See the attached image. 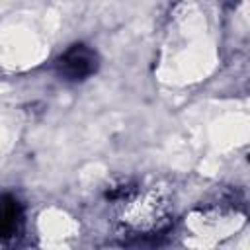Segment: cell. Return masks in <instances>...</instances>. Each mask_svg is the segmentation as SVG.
<instances>
[{
  "instance_id": "6da1fadb",
  "label": "cell",
  "mask_w": 250,
  "mask_h": 250,
  "mask_svg": "<svg viewBox=\"0 0 250 250\" xmlns=\"http://www.w3.org/2000/svg\"><path fill=\"white\" fill-rule=\"evenodd\" d=\"M121 229L129 236H156L170 225V203L158 189L139 191L137 188L119 201Z\"/></svg>"
},
{
  "instance_id": "7a4b0ae2",
  "label": "cell",
  "mask_w": 250,
  "mask_h": 250,
  "mask_svg": "<svg viewBox=\"0 0 250 250\" xmlns=\"http://www.w3.org/2000/svg\"><path fill=\"white\" fill-rule=\"evenodd\" d=\"M96 53L90 51L84 45H74L70 47L59 61V68L61 72L70 78V80H82L86 76H90L96 70Z\"/></svg>"
},
{
  "instance_id": "3957f363",
  "label": "cell",
  "mask_w": 250,
  "mask_h": 250,
  "mask_svg": "<svg viewBox=\"0 0 250 250\" xmlns=\"http://www.w3.org/2000/svg\"><path fill=\"white\" fill-rule=\"evenodd\" d=\"M21 207L16 197L0 195V240H14L21 230Z\"/></svg>"
}]
</instances>
